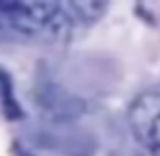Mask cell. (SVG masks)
<instances>
[{"instance_id": "277c9868", "label": "cell", "mask_w": 160, "mask_h": 156, "mask_svg": "<svg viewBox=\"0 0 160 156\" xmlns=\"http://www.w3.org/2000/svg\"><path fill=\"white\" fill-rule=\"evenodd\" d=\"M76 6H80V8H90V10H82V14H86V19H90V21L99 19L101 14L105 13V8H107L103 2H76Z\"/></svg>"}, {"instance_id": "7a4b0ae2", "label": "cell", "mask_w": 160, "mask_h": 156, "mask_svg": "<svg viewBox=\"0 0 160 156\" xmlns=\"http://www.w3.org/2000/svg\"><path fill=\"white\" fill-rule=\"evenodd\" d=\"M56 8L58 6L53 2H35V4H31V10H27V14L33 19L35 25H41V23H47L56 14Z\"/></svg>"}, {"instance_id": "5b68a950", "label": "cell", "mask_w": 160, "mask_h": 156, "mask_svg": "<svg viewBox=\"0 0 160 156\" xmlns=\"http://www.w3.org/2000/svg\"><path fill=\"white\" fill-rule=\"evenodd\" d=\"M4 115L8 119H19L21 115H23V111H21V107L14 103L12 99H6L4 101Z\"/></svg>"}, {"instance_id": "3957f363", "label": "cell", "mask_w": 160, "mask_h": 156, "mask_svg": "<svg viewBox=\"0 0 160 156\" xmlns=\"http://www.w3.org/2000/svg\"><path fill=\"white\" fill-rule=\"evenodd\" d=\"M10 21H12L14 29H19V31H25V33H31V31H35V27L37 25L33 23V19L27 14V10H10Z\"/></svg>"}, {"instance_id": "8992f818", "label": "cell", "mask_w": 160, "mask_h": 156, "mask_svg": "<svg viewBox=\"0 0 160 156\" xmlns=\"http://www.w3.org/2000/svg\"><path fill=\"white\" fill-rule=\"evenodd\" d=\"M154 156H160V146H156V148H154Z\"/></svg>"}, {"instance_id": "6da1fadb", "label": "cell", "mask_w": 160, "mask_h": 156, "mask_svg": "<svg viewBox=\"0 0 160 156\" xmlns=\"http://www.w3.org/2000/svg\"><path fill=\"white\" fill-rule=\"evenodd\" d=\"M136 138L146 146H160V93H146L136 99L129 111Z\"/></svg>"}]
</instances>
